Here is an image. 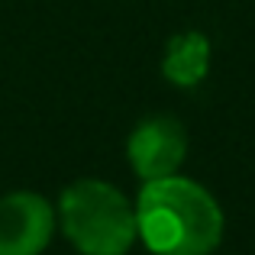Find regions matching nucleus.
Wrapping results in <instances>:
<instances>
[{"instance_id":"obj_1","label":"nucleus","mask_w":255,"mask_h":255,"mask_svg":"<svg viewBox=\"0 0 255 255\" xmlns=\"http://www.w3.org/2000/svg\"><path fill=\"white\" fill-rule=\"evenodd\" d=\"M136 226L152 255H210L223 243L226 220L204 184L184 174H168L142 181Z\"/></svg>"},{"instance_id":"obj_2","label":"nucleus","mask_w":255,"mask_h":255,"mask_svg":"<svg viewBox=\"0 0 255 255\" xmlns=\"http://www.w3.org/2000/svg\"><path fill=\"white\" fill-rule=\"evenodd\" d=\"M55 217L58 230L81 255H126L139 239L136 204L100 178H81L65 187Z\"/></svg>"},{"instance_id":"obj_3","label":"nucleus","mask_w":255,"mask_h":255,"mask_svg":"<svg viewBox=\"0 0 255 255\" xmlns=\"http://www.w3.org/2000/svg\"><path fill=\"white\" fill-rule=\"evenodd\" d=\"M126 158L139 181L178 174L187 158V132L181 120L168 117V113L139 120V126L126 139Z\"/></svg>"},{"instance_id":"obj_4","label":"nucleus","mask_w":255,"mask_h":255,"mask_svg":"<svg viewBox=\"0 0 255 255\" xmlns=\"http://www.w3.org/2000/svg\"><path fill=\"white\" fill-rule=\"evenodd\" d=\"M58 230L55 207L36 191L0 197V255H42Z\"/></svg>"},{"instance_id":"obj_5","label":"nucleus","mask_w":255,"mask_h":255,"mask_svg":"<svg viewBox=\"0 0 255 255\" xmlns=\"http://www.w3.org/2000/svg\"><path fill=\"white\" fill-rule=\"evenodd\" d=\"M210 71V39L197 29L178 32L162 52V78L174 87H197Z\"/></svg>"}]
</instances>
